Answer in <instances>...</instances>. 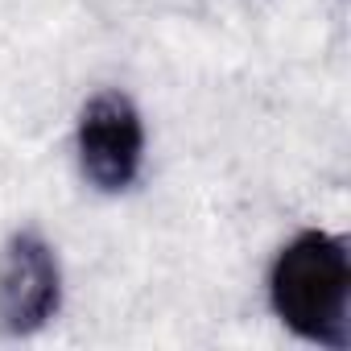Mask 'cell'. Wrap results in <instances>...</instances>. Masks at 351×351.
Wrapping results in <instances>:
<instances>
[{"instance_id":"cell-3","label":"cell","mask_w":351,"mask_h":351,"mask_svg":"<svg viewBox=\"0 0 351 351\" xmlns=\"http://www.w3.org/2000/svg\"><path fill=\"white\" fill-rule=\"evenodd\" d=\"M62 306V269L38 232H17L0 252V326L9 335L42 330Z\"/></svg>"},{"instance_id":"cell-2","label":"cell","mask_w":351,"mask_h":351,"mask_svg":"<svg viewBox=\"0 0 351 351\" xmlns=\"http://www.w3.org/2000/svg\"><path fill=\"white\" fill-rule=\"evenodd\" d=\"M75 153L83 178L108 195L128 191L145 161V124L124 91H99L83 104L75 128Z\"/></svg>"},{"instance_id":"cell-1","label":"cell","mask_w":351,"mask_h":351,"mask_svg":"<svg viewBox=\"0 0 351 351\" xmlns=\"http://www.w3.org/2000/svg\"><path fill=\"white\" fill-rule=\"evenodd\" d=\"M273 314L306 343L347 347L351 339V256L330 232L293 236L269 273Z\"/></svg>"}]
</instances>
